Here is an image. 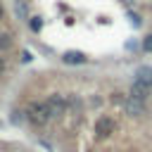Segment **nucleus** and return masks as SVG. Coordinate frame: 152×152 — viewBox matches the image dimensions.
Returning a JSON list of instances; mask_svg holds the SVG:
<instances>
[{
  "label": "nucleus",
  "instance_id": "nucleus-1",
  "mask_svg": "<svg viewBox=\"0 0 152 152\" xmlns=\"http://www.w3.org/2000/svg\"><path fill=\"white\" fill-rule=\"evenodd\" d=\"M24 116H26V121H31L33 126H45V124L52 119L45 100H31V102L26 104V109H24Z\"/></svg>",
  "mask_w": 152,
  "mask_h": 152
},
{
  "label": "nucleus",
  "instance_id": "nucleus-2",
  "mask_svg": "<svg viewBox=\"0 0 152 152\" xmlns=\"http://www.w3.org/2000/svg\"><path fill=\"white\" fill-rule=\"evenodd\" d=\"M45 104H48V109H50L52 119L62 116V114L69 109V102H66V97H64V95H59V93H52V95H48V97H45Z\"/></svg>",
  "mask_w": 152,
  "mask_h": 152
},
{
  "label": "nucleus",
  "instance_id": "nucleus-3",
  "mask_svg": "<svg viewBox=\"0 0 152 152\" xmlns=\"http://www.w3.org/2000/svg\"><path fill=\"white\" fill-rule=\"evenodd\" d=\"M116 133V121L112 119V116H100L97 119V124H95V135L100 138V140H104V138H112Z\"/></svg>",
  "mask_w": 152,
  "mask_h": 152
},
{
  "label": "nucleus",
  "instance_id": "nucleus-4",
  "mask_svg": "<svg viewBox=\"0 0 152 152\" xmlns=\"http://www.w3.org/2000/svg\"><path fill=\"white\" fill-rule=\"evenodd\" d=\"M124 112L131 116V119H140L145 114V102L135 100V97H126L124 100Z\"/></svg>",
  "mask_w": 152,
  "mask_h": 152
},
{
  "label": "nucleus",
  "instance_id": "nucleus-5",
  "mask_svg": "<svg viewBox=\"0 0 152 152\" xmlns=\"http://www.w3.org/2000/svg\"><path fill=\"white\" fill-rule=\"evenodd\" d=\"M150 93H152L150 86H145V83H140V81H133V86H131V90H128V97H135V100H140V102H147Z\"/></svg>",
  "mask_w": 152,
  "mask_h": 152
},
{
  "label": "nucleus",
  "instance_id": "nucleus-6",
  "mask_svg": "<svg viewBox=\"0 0 152 152\" xmlns=\"http://www.w3.org/2000/svg\"><path fill=\"white\" fill-rule=\"evenodd\" d=\"M62 62H64V64L81 66V64H86V62H88V57H86V52H81V50H66V52L62 55Z\"/></svg>",
  "mask_w": 152,
  "mask_h": 152
},
{
  "label": "nucleus",
  "instance_id": "nucleus-7",
  "mask_svg": "<svg viewBox=\"0 0 152 152\" xmlns=\"http://www.w3.org/2000/svg\"><path fill=\"white\" fill-rule=\"evenodd\" d=\"M135 81H140V83L152 88V66H138L135 69Z\"/></svg>",
  "mask_w": 152,
  "mask_h": 152
},
{
  "label": "nucleus",
  "instance_id": "nucleus-8",
  "mask_svg": "<svg viewBox=\"0 0 152 152\" xmlns=\"http://www.w3.org/2000/svg\"><path fill=\"white\" fill-rule=\"evenodd\" d=\"M14 12H17V17L21 21H28V5H26V0H14Z\"/></svg>",
  "mask_w": 152,
  "mask_h": 152
},
{
  "label": "nucleus",
  "instance_id": "nucleus-9",
  "mask_svg": "<svg viewBox=\"0 0 152 152\" xmlns=\"http://www.w3.org/2000/svg\"><path fill=\"white\" fill-rule=\"evenodd\" d=\"M14 45V40H12V36L10 33H0V50L5 52V50H10Z\"/></svg>",
  "mask_w": 152,
  "mask_h": 152
},
{
  "label": "nucleus",
  "instance_id": "nucleus-10",
  "mask_svg": "<svg viewBox=\"0 0 152 152\" xmlns=\"http://www.w3.org/2000/svg\"><path fill=\"white\" fill-rule=\"evenodd\" d=\"M28 26H31V31L38 33V31L43 28V19H40V17H28Z\"/></svg>",
  "mask_w": 152,
  "mask_h": 152
},
{
  "label": "nucleus",
  "instance_id": "nucleus-11",
  "mask_svg": "<svg viewBox=\"0 0 152 152\" xmlns=\"http://www.w3.org/2000/svg\"><path fill=\"white\" fill-rule=\"evenodd\" d=\"M142 50H145V52H152V33L142 38Z\"/></svg>",
  "mask_w": 152,
  "mask_h": 152
},
{
  "label": "nucleus",
  "instance_id": "nucleus-12",
  "mask_svg": "<svg viewBox=\"0 0 152 152\" xmlns=\"http://www.w3.org/2000/svg\"><path fill=\"white\" fill-rule=\"evenodd\" d=\"M31 59H33V55H31L28 50H24V52H21V62H31Z\"/></svg>",
  "mask_w": 152,
  "mask_h": 152
},
{
  "label": "nucleus",
  "instance_id": "nucleus-13",
  "mask_svg": "<svg viewBox=\"0 0 152 152\" xmlns=\"http://www.w3.org/2000/svg\"><path fill=\"white\" fill-rule=\"evenodd\" d=\"M2 71H5V59L0 57V74H2Z\"/></svg>",
  "mask_w": 152,
  "mask_h": 152
},
{
  "label": "nucleus",
  "instance_id": "nucleus-14",
  "mask_svg": "<svg viewBox=\"0 0 152 152\" xmlns=\"http://www.w3.org/2000/svg\"><path fill=\"white\" fill-rule=\"evenodd\" d=\"M2 17H5V7H2V2H0V21H2Z\"/></svg>",
  "mask_w": 152,
  "mask_h": 152
},
{
  "label": "nucleus",
  "instance_id": "nucleus-15",
  "mask_svg": "<svg viewBox=\"0 0 152 152\" xmlns=\"http://www.w3.org/2000/svg\"><path fill=\"white\" fill-rule=\"evenodd\" d=\"M128 152H131V150H128Z\"/></svg>",
  "mask_w": 152,
  "mask_h": 152
}]
</instances>
